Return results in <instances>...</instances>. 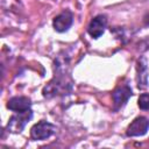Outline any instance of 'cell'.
Masks as SVG:
<instances>
[{"instance_id":"6da1fadb","label":"cell","mask_w":149,"mask_h":149,"mask_svg":"<svg viewBox=\"0 0 149 149\" xmlns=\"http://www.w3.org/2000/svg\"><path fill=\"white\" fill-rule=\"evenodd\" d=\"M33 113L30 109L23 111V112H16V114H14L8 123H7V129L12 133H20L23 130L24 126L28 123V121L31 119Z\"/></svg>"},{"instance_id":"7a4b0ae2","label":"cell","mask_w":149,"mask_h":149,"mask_svg":"<svg viewBox=\"0 0 149 149\" xmlns=\"http://www.w3.org/2000/svg\"><path fill=\"white\" fill-rule=\"evenodd\" d=\"M55 133V126L47 121H40L35 123L30 129V136L33 140H45Z\"/></svg>"},{"instance_id":"3957f363","label":"cell","mask_w":149,"mask_h":149,"mask_svg":"<svg viewBox=\"0 0 149 149\" xmlns=\"http://www.w3.org/2000/svg\"><path fill=\"white\" fill-rule=\"evenodd\" d=\"M149 128V120L146 116H137L134 119L127 128L128 136H142L148 132Z\"/></svg>"},{"instance_id":"277c9868","label":"cell","mask_w":149,"mask_h":149,"mask_svg":"<svg viewBox=\"0 0 149 149\" xmlns=\"http://www.w3.org/2000/svg\"><path fill=\"white\" fill-rule=\"evenodd\" d=\"M106 24H107L106 16L105 15H97L91 20V22L87 27V31L93 38H99L104 34Z\"/></svg>"},{"instance_id":"5b68a950","label":"cell","mask_w":149,"mask_h":149,"mask_svg":"<svg viewBox=\"0 0 149 149\" xmlns=\"http://www.w3.org/2000/svg\"><path fill=\"white\" fill-rule=\"evenodd\" d=\"M72 21H73L72 14L69 10H64V12H62L55 16V19L52 21V26H54V29L56 31L64 33L71 27Z\"/></svg>"},{"instance_id":"8992f818","label":"cell","mask_w":149,"mask_h":149,"mask_svg":"<svg viewBox=\"0 0 149 149\" xmlns=\"http://www.w3.org/2000/svg\"><path fill=\"white\" fill-rule=\"evenodd\" d=\"M130 95H132V90H130V87H128L126 85L116 87L113 91V93H112V98H113L114 105L116 107L123 106L128 101V99H129Z\"/></svg>"},{"instance_id":"52a82bcc","label":"cell","mask_w":149,"mask_h":149,"mask_svg":"<svg viewBox=\"0 0 149 149\" xmlns=\"http://www.w3.org/2000/svg\"><path fill=\"white\" fill-rule=\"evenodd\" d=\"M136 71H137V86L139 88L143 90L148 86V68L144 57H141L137 61Z\"/></svg>"},{"instance_id":"ba28073f","label":"cell","mask_w":149,"mask_h":149,"mask_svg":"<svg viewBox=\"0 0 149 149\" xmlns=\"http://www.w3.org/2000/svg\"><path fill=\"white\" fill-rule=\"evenodd\" d=\"M30 99L27 97H14L8 100L7 108L14 112H23L27 109H30Z\"/></svg>"},{"instance_id":"9c48e42d","label":"cell","mask_w":149,"mask_h":149,"mask_svg":"<svg viewBox=\"0 0 149 149\" xmlns=\"http://www.w3.org/2000/svg\"><path fill=\"white\" fill-rule=\"evenodd\" d=\"M65 92V84L62 83V81H51L44 88H43V95L47 97V98H50V97H54L56 94H59V93H63Z\"/></svg>"},{"instance_id":"30bf717a","label":"cell","mask_w":149,"mask_h":149,"mask_svg":"<svg viewBox=\"0 0 149 149\" xmlns=\"http://www.w3.org/2000/svg\"><path fill=\"white\" fill-rule=\"evenodd\" d=\"M139 107L143 111H149V94L143 93L139 98Z\"/></svg>"},{"instance_id":"8fae6325","label":"cell","mask_w":149,"mask_h":149,"mask_svg":"<svg viewBox=\"0 0 149 149\" xmlns=\"http://www.w3.org/2000/svg\"><path fill=\"white\" fill-rule=\"evenodd\" d=\"M144 24H146V26H149V14L144 17Z\"/></svg>"}]
</instances>
